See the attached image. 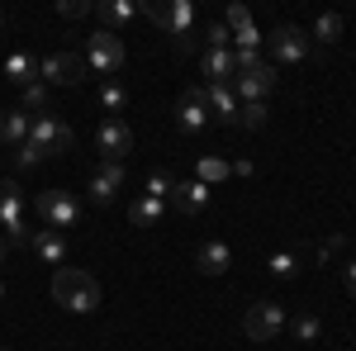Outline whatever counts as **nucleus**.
<instances>
[{
  "instance_id": "obj_1",
  "label": "nucleus",
  "mask_w": 356,
  "mask_h": 351,
  "mask_svg": "<svg viewBox=\"0 0 356 351\" xmlns=\"http://www.w3.org/2000/svg\"><path fill=\"white\" fill-rule=\"evenodd\" d=\"M53 299L62 309H72V313H90L100 304V280L81 266H62L53 275Z\"/></svg>"
},
{
  "instance_id": "obj_2",
  "label": "nucleus",
  "mask_w": 356,
  "mask_h": 351,
  "mask_svg": "<svg viewBox=\"0 0 356 351\" xmlns=\"http://www.w3.org/2000/svg\"><path fill=\"white\" fill-rule=\"evenodd\" d=\"M0 228H5V238H10V247L19 243L29 247V199H24V190H19V181H0Z\"/></svg>"
},
{
  "instance_id": "obj_3",
  "label": "nucleus",
  "mask_w": 356,
  "mask_h": 351,
  "mask_svg": "<svg viewBox=\"0 0 356 351\" xmlns=\"http://www.w3.org/2000/svg\"><path fill=\"white\" fill-rule=\"evenodd\" d=\"M157 28L176 38V53H191V28H195V5L191 0H171V5H147L143 10Z\"/></svg>"
},
{
  "instance_id": "obj_4",
  "label": "nucleus",
  "mask_w": 356,
  "mask_h": 351,
  "mask_svg": "<svg viewBox=\"0 0 356 351\" xmlns=\"http://www.w3.org/2000/svg\"><path fill=\"white\" fill-rule=\"evenodd\" d=\"M29 147L48 162V157H57V152H67L72 147V129L57 119V114H38L33 124H29V138H24Z\"/></svg>"
},
{
  "instance_id": "obj_5",
  "label": "nucleus",
  "mask_w": 356,
  "mask_h": 351,
  "mask_svg": "<svg viewBox=\"0 0 356 351\" xmlns=\"http://www.w3.org/2000/svg\"><path fill=\"white\" fill-rule=\"evenodd\" d=\"M33 209H38V218H43V228H53V233L72 228V223L81 218V204H76L72 190H43V195L33 199Z\"/></svg>"
},
{
  "instance_id": "obj_6",
  "label": "nucleus",
  "mask_w": 356,
  "mask_h": 351,
  "mask_svg": "<svg viewBox=\"0 0 356 351\" xmlns=\"http://www.w3.org/2000/svg\"><path fill=\"white\" fill-rule=\"evenodd\" d=\"M86 67H95L100 76H114V72L124 67V38L110 33V28H95V33L86 38Z\"/></svg>"
},
{
  "instance_id": "obj_7",
  "label": "nucleus",
  "mask_w": 356,
  "mask_h": 351,
  "mask_svg": "<svg viewBox=\"0 0 356 351\" xmlns=\"http://www.w3.org/2000/svg\"><path fill=\"white\" fill-rule=\"evenodd\" d=\"M280 327H285V309L271 304V299L252 304V309H247V318H243V332L252 337V342H275V337H280Z\"/></svg>"
},
{
  "instance_id": "obj_8",
  "label": "nucleus",
  "mask_w": 356,
  "mask_h": 351,
  "mask_svg": "<svg viewBox=\"0 0 356 351\" xmlns=\"http://www.w3.org/2000/svg\"><path fill=\"white\" fill-rule=\"evenodd\" d=\"M38 76H43V81H53V85H81L86 81V57L53 53V57H43V62H38Z\"/></svg>"
},
{
  "instance_id": "obj_9",
  "label": "nucleus",
  "mask_w": 356,
  "mask_h": 351,
  "mask_svg": "<svg viewBox=\"0 0 356 351\" xmlns=\"http://www.w3.org/2000/svg\"><path fill=\"white\" fill-rule=\"evenodd\" d=\"M204 90H209V85H191V90L181 95V105H176V124H181L186 133H200V129L209 124V100H204Z\"/></svg>"
},
{
  "instance_id": "obj_10",
  "label": "nucleus",
  "mask_w": 356,
  "mask_h": 351,
  "mask_svg": "<svg viewBox=\"0 0 356 351\" xmlns=\"http://www.w3.org/2000/svg\"><path fill=\"white\" fill-rule=\"evenodd\" d=\"M271 85H275V67H257L247 76H233V95H238V105H261L271 95Z\"/></svg>"
},
{
  "instance_id": "obj_11",
  "label": "nucleus",
  "mask_w": 356,
  "mask_h": 351,
  "mask_svg": "<svg viewBox=\"0 0 356 351\" xmlns=\"http://www.w3.org/2000/svg\"><path fill=\"white\" fill-rule=\"evenodd\" d=\"M95 147L105 152V162H119L124 152H134V133H129V124H124V119H105L100 133H95Z\"/></svg>"
},
{
  "instance_id": "obj_12",
  "label": "nucleus",
  "mask_w": 356,
  "mask_h": 351,
  "mask_svg": "<svg viewBox=\"0 0 356 351\" xmlns=\"http://www.w3.org/2000/svg\"><path fill=\"white\" fill-rule=\"evenodd\" d=\"M266 43H271V53L280 57V62H304V57H309V33L295 28V24H280Z\"/></svg>"
},
{
  "instance_id": "obj_13",
  "label": "nucleus",
  "mask_w": 356,
  "mask_h": 351,
  "mask_svg": "<svg viewBox=\"0 0 356 351\" xmlns=\"http://www.w3.org/2000/svg\"><path fill=\"white\" fill-rule=\"evenodd\" d=\"M166 204H171L176 214H200V209L209 204V186H204V181H176L171 195H166Z\"/></svg>"
},
{
  "instance_id": "obj_14",
  "label": "nucleus",
  "mask_w": 356,
  "mask_h": 351,
  "mask_svg": "<svg viewBox=\"0 0 356 351\" xmlns=\"http://www.w3.org/2000/svg\"><path fill=\"white\" fill-rule=\"evenodd\" d=\"M119 190H124V166L119 162H100V171L90 176V199H95V204H114Z\"/></svg>"
},
{
  "instance_id": "obj_15",
  "label": "nucleus",
  "mask_w": 356,
  "mask_h": 351,
  "mask_svg": "<svg viewBox=\"0 0 356 351\" xmlns=\"http://www.w3.org/2000/svg\"><path fill=\"white\" fill-rule=\"evenodd\" d=\"M29 247H33L38 261H48V266H57V270H62V261H67V238L53 233V228H38V233L29 238Z\"/></svg>"
},
{
  "instance_id": "obj_16",
  "label": "nucleus",
  "mask_w": 356,
  "mask_h": 351,
  "mask_svg": "<svg viewBox=\"0 0 356 351\" xmlns=\"http://www.w3.org/2000/svg\"><path fill=\"white\" fill-rule=\"evenodd\" d=\"M204 85H209V81H204ZM204 100H209V114H214V119H223V124H238L243 105H238L233 85H209V90H204Z\"/></svg>"
},
{
  "instance_id": "obj_17",
  "label": "nucleus",
  "mask_w": 356,
  "mask_h": 351,
  "mask_svg": "<svg viewBox=\"0 0 356 351\" xmlns=\"http://www.w3.org/2000/svg\"><path fill=\"white\" fill-rule=\"evenodd\" d=\"M29 124H33V114H24V109H0V142H19L24 147Z\"/></svg>"
},
{
  "instance_id": "obj_18",
  "label": "nucleus",
  "mask_w": 356,
  "mask_h": 351,
  "mask_svg": "<svg viewBox=\"0 0 356 351\" xmlns=\"http://www.w3.org/2000/svg\"><path fill=\"white\" fill-rule=\"evenodd\" d=\"M95 15H100V19H105V28L114 33L119 24H134L143 10H138L134 0H105V5H95Z\"/></svg>"
},
{
  "instance_id": "obj_19",
  "label": "nucleus",
  "mask_w": 356,
  "mask_h": 351,
  "mask_svg": "<svg viewBox=\"0 0 356 351\" xmlns=\"http://www.w3.org/2000/svg\"><path fill=\"white\" fill-rule=\"evenodd\" d=\"M0 72H5V76H10L15 85H33V81H38V57H29V53H10Z\"/></svg>"
},
{
  "instance_id": "obj_20",
  "label": "nucleus",
  "mask_w": 356,
  "mask_h": 351,
  "mask_svg": "<svg viewBox=\"0 0 356 351\" xmlns=\"http://www.w3.org/2000/svg\"><path fill=\"white\" fill-rule=\"evenodd\" d=\"M228 266H233L228 243H204V247H200V270H204V275H223Z\"/></svg>"
},
{
  "instance_id": "obj_21",
  "label": "nucleus",
  "mask_w": 356,
  "mask_h": 351,
  "mask_svg": "<svg viewBox=\"0 0 356 351\" xmlns=\"http://www.w3.org/2000/svg\"><path fill=\"white\" fill-rule=\"evenodd\" d=\"M162 214H166V199H152V195H143V199H134V204H129V218H134L138 228H152Z\"/></svg>"
},
{
  "instance_id": "obj_22",
  "label": "nucleus",
  "mask_w": 356,
  "mask_h": 351,
  "mask_svg": "<svg viewBox=\"0 0 356 351\" xmlns=\"http://www.w3.org/2000/svg\"><path fill=\"white\" fill-rule=\"evenodd\" d=\"M228 171H233V166L223 162V157H200V166H195V181L219 186V181H228Z\"/></svg>"
},
{
  "instance_id": "obj_23",
  "label": "nucleus",
  "mask_w": 356,
  "mask_h": 351,
  "mask_svg": "<svg viewBox=\"0 0 356 351\" xmlns=\"http://www.w3.org/2000/svg\"><path fill=\"white\" fill-rule=\"evenodd\" d=\"M309 38H318V43H337L342 38V15H318V24Z\"/></svg>"
},
{
  "instance_id": "obj_24",
  "label": "nucleus",
  "mask_w": 356,
  "mask_h": 351,
  "mask_svg": "<svg viewBox=\"0 0 356 351\" xmlns=\"http://www.w3.org/2000/svg\"><path fill=\"white\" fill-rule=\"evenodd\" d=\"M257 67H266L257 48H233V76H247V72H257Z\"/></svg>"
},
{
  "instance_id": "obj_25",
  "label": "nucleus",
  "mask_w": 356,
  "mask_h": 351,
  "mask_svg": "<svg viewBox=\"0 0 356 351\" xmlns=\"http://www.w3.org/2000/svg\"><path fill=\"white\" fill-rule=\"evenodd\" d=\"M100 100H105V109H114V119H119L124 105H129V90H124L119 81H105V85H100Z\"/></svg>"
},
{
  "instance_id": "obj_26",
  "label": "nucleus",
  "mask_w": 356,
  "mask_h": 351,
  "mask_svg": "<svg viewBox=\"0 0 356 351\" xmlns=\"http://www.w3.org/2000/svg\"><path fill=\"white\" fill-rule=\"evenodd\" d=\"M266 266H271V275H280V280H290V275L300 270V256H295V252H275V256L266 261Z\"/></svg>"
},
{
  "instance_id": "obj_27",
  "label": "nucleus",
  "mask_w": 356,
  "mask_h": 351,
  "mask_svg": "<svg viewBox=\"0 0 356 351\" xmlns=\"http://www.w3.org/2000/svg\"><path fill=\"white\" fill-rule=\"evenodd\" d=\"M29 109H38V114H48V85H43V81L24 85V114H29Z\"/></svg>"
},
{
  "instance_id": "obj_28",
  "label": "nucleus",
  "mask_w": 356,
  "mask_h": 351,
  "mask_svg": "<svg viewBox=\"0 0 356 351\" xmlns=\"http://www.w3.org/2000/svg\"><path fill=\"white\" fill-rule=\"evenodd\" d=\"M266 114H271V109H266V100H261V105H243L238 124H247V129H261V124H266Z\"/></svg>"
},
{
  "instance_id": "obj_29",
  "label": "nucleus",
  "mask_w": 356,
  "mask_h": 351,
  "mask_svg": "<svg viewBox=\"0 0 356 351\" xmlns=\"http://www.w3.org/2000/svg\"><path fill=\"white\" fill-rule=\"evenodd\" d=\"M171 186H176V181H171L166 171H152V176H147V195H152V199H166Z\"/></svg>"
},
{
  "instance_id": "obj_30",
  "label": "nucleus",
  "mask_w": 356,
  "mask_h": 351,
  "mask_svg": "<svg viewBox=\"0 0 356 351\" xmlns=\"http://www.w3.org/2000/svg\"><path fill=\"white\" fill-rule=\"evenodd\" d=\"M318 332H323V323H318L314 313H304V318H295V337H300V342H314Z\"/></svg>"
},
{
  "instance_id": "obj_31",
  "label": "nucleus",
  "mask_w": 356,
  "mask_h": 351,
  "mask_svg": "<svg viewBox=\"0 0 356 351\" xmlns=\"http://www.w3.org/2000/svg\"><path fill=\"white\" fill-rule=\"evenodd\" d=\"M57 15H62V19H86V15H90V5H86V0H62V5H57Z\"/></svg>"
},
{
  "instance_id": "obj_32",
  "label": "nucleus",
  "mask_w": 356,
  "mask_h": 351,
  "mask_svg": "<svg viewBox=\"0 0 356 351\" xmlns=\"http://www.w3.org/2000/svg\"><path fill=\"white\" fill-rule=\"evenodd\" d=\"M347 290H352V299H356V261L347 266Z\"/></svg>"
},
{
  "instance_id": "obj_33",
  "label": "nucleus",
  "mask_w": 356,
  "mask_h": 351,
  "mask_svg": "<svg viewBox=\"0 0 356 351\" xmlns=\"http://www.w3.org/2000/svg\"><path fill=\"white\" fill-rule=\"evenodd\" d=\"M5 256H10V238L0 233V266H5Z\"/></svg>"
},
{
  "instance_id": "obj_34",
  "label": "nucleus",
  "mask_w": 356,
  "mask_h": 351,
  "mask_svg": "<svg viewBox=\"0 0 356 351\" xmlns=\"http://www.w3.org/2000/svg\"><path fill=\"white\" fill-rule=\"evenodd\" d=\"M0 295H5V285H0Z\"/></svg>"
},
{
  "instance_id": "obj_35",
  "label": "nucleus",
  "mask_w": 356,
  "mask_h": 351,
  "mask_svg": "<svg viewBox=\"0 0 356 351\" xmlns=\"http://www.w3.org/2000/svg\"><path fill=\"white\" fill-rule=\"evenodd\" d=\"M0 351H5V347H0Z\"/></svg>"
}]
</instances>
